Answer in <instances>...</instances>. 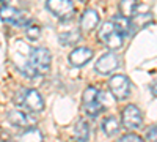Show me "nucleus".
<instances>
[{
  "instance_id": "nucleus-23",
  "label": "nucleus",
  "mask_w": 157,
  "mask_h": 142,
  "mask_svg": "<svg viewBox=\"0 0 157 142\" xmlns=\"http://www.w3.org/2000/svg\"><path fill=\"white\" fill-rule=\"evenodd\" d=\"M10 5V0H2V6H8Z\"/></svg>"
},
{
  "instance_id": "nucleus-21",
  "label": "nucleus",
  "mask_w": 157,
  "mask_h": 142,
  "mask_svg": "<svg viewBox=\"0 0 157 142\" xmlns=\"http://www.w3.org/2000/svg\"><path fill=\"white\" fill-rule=\"evenodd\" d=\"M146 139H148L149 142H157V125H152V126L148 128Z\"/></svg>"
},
{
  "instance_id": "nucleus-14",
  "label": "nucleus",
  "mask_w": 157,
  "mask_h": 142,
  "mask_svg": "<svg viewBox=\"0 0 157 142\" xmlns=\"http://www.w3.org/2000/svg\"><path fill=\"white\" fill-rule=\"evenodd\" d=\"M16 142H44V136L38 128H25V131L16 136Z\"/></svg>"
},
{
  "instance_id": "nucleus-1",
  "label": "nucleus",
  "mask_w": 157,
  "mask_h": 142,
  "mask_svg": "<svg viewBox=\"0 0 157 142\" xmlns=\"http://www.w3.org/2000/svg\"><path fill=\"white\" fill-rule=\"evenodd\" d=\"M50 63H52V55L49 51L44 47H35L32 49L30 59L22 68V73L27 77H36V76L46 74L50 70Z\"/></svg>"
},
{
  "instance_id": "nucleus-3",
  "label": "nucleus",
  "mask_w": 157,
  "mask_h": 142,
  "mask_svg": "<svg viewBox=\"0 0 157 142\" xmlns=\"http://www.w3.org/2000/svg\"><path fill=\"white\" fill-rule=\"evenodd\" d=\"M82 104L90 117H98L104 109L101 103V92L94 87H86L82 95Z\"/></svg>"
},
{
  "instance_id": "nucleus-8",
  "label": "nucleus",
  "mask_w": 157,
  "mask_h": 142,
  "mask_svg": "<svg viewBox=\"0 0 157 142\" xmlns=\"http://www.w3.org/2000/svg\"><path fill=\"white\" fill-rule=\"evenodd\" d=\"M118 65H120V60H118L116 54L105 52V54H102L98 59V62L94 63V70L99 74H110L118 68Z\"/></svg>"
},
{
  "instance_id": "nucleus-11",
  "label": "nucleus",
  "mask_w": 157,
  "mask_h": 142,
  "mask_svg": "<svg viewBox=\"0 0 157 142\" xmlns=\"http://www.w3.org/2000/svg\"><path fill=\"white\" fill-rule=\"evenodd\" d=\"M91 59H93V51L88 49V47H83V46L74 49L72 52L68 55V62L75 68H80V67L86 65Z\"/></svg>"
},
{
  "instance_id": "nucleus-24",
  "label": "nucleus",
  "mask_w": 157,
  "mask_h": 142,
  "mask_svg": "<svg viewBox=\"0 0 157 142\" xmlns=\"http://www.w3.org/2000/svg\"><path fill=\"white\" fill-rule=\"evenodd\" d=\"M82 2H86V0H82Z\"/></svg>"
},
{
  "instance_id": "nucleus-20",
  "label": "nucleus",
  "mask_w": 157,
  "mask_h": 142,
  "mask_svg": "<svg viewBox=\"0 0 157 142\" xmlns=\"http://www.w3.org/2000/svg\"><path fill=\"white\" fill-rule=\"evenodd\" d=\"M118 142H145V139L140 137V136L135 134V133H127V134H124Z\"/></svg>"
},
{
  "instance_id": "nucleus-17",
  "label": "nucleus",
  "mask_w": 157,
  "mask_h": 142,
  "mask_svg": "<svg viewBox=\"0 0 157 142\" xmlns=\"http://www.w3.org/2000/svg\"><path fill=\"white\" fill-rule=\"evenodd\" d=\"M120 128H121V123L115 115H109V117H105L104 122H102V131L107 136H115L118 131H120Z\"/></svg>"
},
{
  "instance_id": "nucleus-4",
  "label": "nucleus",
  "mask_w": 157,
  "mask_h": 142,
  "mask_svg": "<svg viewBox=\"0 0 157 142\" xmlns=\"http://www.w3.org/2000/svg\"><path fill=\"white\" fill-rule=\"evenodd\" d=\"M46 8L60 21H71L75 14L72 0H47Z\"/></svg>"
},
{
  "instance_id": "nucleus-16",
  "label": "nucleus",
  "mask_w": 157,
  "mask_h": 142,
  "mask_svg": "<svg viewBox=\"0 0 157 142\" xmlns=\"http://www.w3.org/2000/svg\"><path fill=\"white\" fill-rule=\"evenodd\" d=\"M74 137L75 142H88L90 139V125L85 119H78L74 126Z\"/></svg>"
},
{
  "instance_id": "nucleus-2",
  "label": "nucleus",
  "mask_w": 157,
  "mask_h": 142,
  "mask_svg": "<svg viewBox=\"0 0 157 142\" xmlns=\"http://www.w3.org/2000/svg\"><path fill=\"white\" fill-rule=\"evenodd\" d=\"M98 40L101 44L107 46L112 51L121 49L123 41H124V32L118 27V24L115 21H107L101 25V29L98 32Z\"/></svg>"
},
{
  "instance_id": "nucleus-10",
  "label": "nucleus",
  "mask_w": 157,
  "mask_h": 142,
  "mask_svg": "<svg viewBox=\"0 0 157 142\" xmlns=\"http://www.w3.org/2000/svg\"><path fill=\"white\" fill-rule=\"evenodd\" d=\"M6 119H8V122H10L11 125H14V126H17V128H32V126H35L36 122H38L35 117H32L30 114L22 112V111H17V109L10 111V112L6 114Z\"/></svg>"
},
{
  "instance_id": "nucleus-7",
  "label": "nucleus",
  "mask_w": 157,
  "mask_h": 142,
  "mask_svg": "<svg viewBox=\"0 0 157 142\" xmlns=\"http://www.w3.org/2000/svg\"><path fill=\"white\" fill-rule=\"evenodd\" d=\"M121 123L127 130H137L143 123V114L135 104H127L121 112Z\"/></svg>"
},
{
  "instance_id": "nucleus-12",
  "label": "nucleus",
  "mask_w": 157,
  "mask_h": 142,
  "mask_svg": "<svg viewBox=\"0 0 157 142\" xmlns=\"http://www.w3.org/2000/svg\"><path fill=\"white\" fill-rule=\"evenodd\" d=\"M99 24V14L96 10H85L83 14L80 16V29L83 32H93Z\"/></svg>"
},
{
  "instance_id": "nucleus-6",
  "label": "nucleus",
  "mask_w": 157,
  "mask_h": 142,
  "mask_svg": "<svg viewBox=\"0 0 157 142\" xmlns=\"http://www.w3.org/2000/svg\"><path fill=\"white\" fill-rule=\"evenodd\" d=\"M109 88H110V93L115 96V99L123 101L130 95V81L124 74H115L109 81Z\"/></svg>"
},
{
  "instance_id": "nucleus-9",
  "label": "nucleus",
  "mask_w": 157,
  "mask_h": 142,
  "mask_svg": "<svg viewBox=\"0 0 157 142\" xmlns=\"http://www.w3.org/2000/svg\"><path fill=\"white\" fill-rule=\"evenodd\" d=\"M2 21L6 24L19 25V27H29L32 24L29 18H25L21 11H17L16 8H11V6H2Z\"/></svg>"
},
{
  "instance_id": "nucleus-19",
  "label": "nucleus",
  "mask_w": 157,
  "mask_h": 142,
  "mask_svg": "<svg viewBox=\"0 0 157 142\" xmlns=\"http://www.w3.org/2000/svg\"><path fill=\"white\" fill-rule=\"evenodd\" d=\"M25 33H27L29 40L36 41L38 38L41 36V27H39V25H36V24H30L29 27H27V30H25Z\"/></svg>"
},
{
  "instance_id": "nucleus-13",
  "label": "nucleus",
  "mask_w": 157,
  "mask_h": 142,
  "mask_svg": "<svg viewBox=\"0 0 157 142\" xmlns=\"http://www.w3.org/2000/svg\"><path fill=\"white\" fill-rule=\"evenodd\" d=\"M152 22V14L151 13H138V14H135L134 18L129 19V33H137L140 30H143L146 27V25H149Z\"/></svg>"
},
{
  "instance_id": "nucleus-15",
  "label": "nucleus",
  "mask_w": 157,
  "mask_h": 142,
  "mask_svg": "<svg viewBox=\"0 0 157 142\" xmlns=\"http://www.w3.org/2000/svg\"><path fill=\"white\" fill-rule=\"evenodd\" d=\"M138 8V0H121L120 5H118V11H120V16L130 19L135 16Z\"/></svg>"
},
{
  "instance_id": "nucleus-18",
  "label": "nucleus",
  "mask_w": 157,
  "mask_h": 142,
  "mask_svg": "<svg viewBox=\"0 0 157 142\" xmlns=\"http://www.w3.org/2000/svg\"><path fill=\"white\" fill-rule=\"evenodd\" d=\"M80 38H82L80 32L69 30V32H66V33H61V35H60V43H61L63 46H74V44H77L78 41H80Z\"/></svg>"
},
{
  "instance_id": "nucleus-5",
  "label": "nucleus",
  "mask_w": 157,
  "mask_h": 142,
  "mask_svg": "<svg viewBox=\"0 0 157 142\" xmlns=\"http://www.w3.org/2000/svg\"><path fill=\"white\" fill-rule=\"evenodd\" d=\"M16 103L25 106L32 112H41L44 109V99L41 96V93L35 88H27L21 93V98L16 96Z\"/></svg>"
},
{
  "instance_id": "nucleus-22",
  "label": "nucleus",
  "mask_w": 157,
  "mask_h": 142,
  "mask_svg": "<svg viewBox=\"0 0 157 142\" xmlns=\"http://www.w3.org/2000/svg\"><path fill=\"white\" fill-rule=\"evenodd\" d=\"M151 90H152V93H154V95H157V79L151 84Z\"/></svg>"
}]
</instances>
